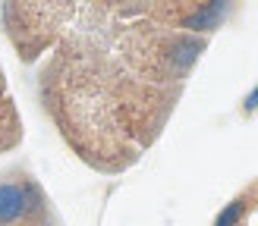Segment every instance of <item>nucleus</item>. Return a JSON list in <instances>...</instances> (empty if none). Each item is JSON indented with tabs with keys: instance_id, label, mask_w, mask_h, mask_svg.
<instances>
[{
	"instance_id": "f257e3e1",
	"label": "nucleus",
	"mask_w": 258,
	"mask_h": 226,
	"mask_svg": "<svg viewBox=\"0 0 258 226\" xmlns=\"http://www.w3.org/2000/svg\"><path fill=\"white\" fill-rule=\"evenodd\" d=\"M0 226H57L44 192L29 176H0Z\"/></svg>"
},
{
	"instance_id": "f03ea898",
	"label": "nucleus",
	"mask_w": 258,
	"mask_h": 226,
	"mask_svg": "<svg viewBox=\"0 0 258 226\" xmlns=\"http://www.w3.org/2000/svg\"><path fill=\"white\" fill-rule=\"evenodd\" d=\"M227 13H230L227 4H205L196 13H189V16L183 19V25H186V29H192V32H211V29L221 25V19L227 16Z\"/></svg>"
},
{
	"instance_id": "7ed1b4c3",
	"label": "nucleus",
	"mask_w": 258,
	"mask_h": 226,
	"mask_svg": "<svg viewBox=\"0 0 258 226\" xmlns=\"http://www.w3.org/2000/svg\"><path fill=\"white\" fill-rule=\"evenodd\" d=\"M16 138H19L16 110H13V100L7 97V85H4V75H0V151L10 148Z\"/></svg>"
},
{
	"instance_id": "20e7f679",
	"label": "nucleus",
	"mask_w": 258,
	"mask_h": 226,
	"mask_svg": "<svg viewBox=\"0 0 258 226\" xmlns=\"http://www.w3.org/2000/svg\"><path fill=\"white\" fill-rule=\"evenodd\" d=\"M242 207H246V201H233V204H230L221 217H217V223L214 226H236V220L242 217Z\"/></svg>"
},
{
	"instance_id": "39448f33",
	"label": "nucleus",
	"mask_w": 258,
	"mask_h": 226,
	"mask_svg": "<svg viewBox=\"0 0 258 226\" xmlns=\"http://www.w3.org/2000/svg\"><path fill=\"white\" fill-rule=\"evenodd\" d=\"M246 110H258V88H255V91L246 97Z\"/></svg>"
}]
</instances>
